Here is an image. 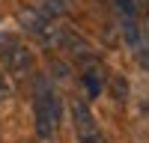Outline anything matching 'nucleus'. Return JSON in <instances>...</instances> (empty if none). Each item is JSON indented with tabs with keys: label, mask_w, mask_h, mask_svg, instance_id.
Masks as SVG:
<instances>
[{
	"label": "nucleus",
	"mask_w": 149,
	"mask_h": 143,
	"mask_svg": "<svg viewBox=\"0 0 149 143\" xmlns=\"http://www.w3.org/2000/svg\"><path fill=\"white\" fill-rule=\"evenodd\" d=\"M86 90H90V95H98V81L93 75H86Z\"/></svg>",
	"instance_id": "nucleus-4"
},
{
	"label": "nucleus",
	"mask_w": 149,
	"mask_h": 143,
	"mask_svg": "<svg viewBox=\"0 0 149 143\" xmlns=\"http://www.w3.org/2000/svg\"><path fill=\"white\" fill-rule=\"evenodd\" d=\"M72 119H74V131H78L81 143H104L98 122L93 119V110L86 107V101H72Z\"/></svg>",
	"instance_id": "nucleus-2"
},
{
	"label": "nucleus",
	"mask_w": 149,
	"mask_h": 143,
	"mask_svg": "<svg viewBox=\"0 0 149 143\" xmlns=\"http://www.w3.org/2000/svg\"><path fill=\"white\" fill-rule=\"evenodd\" d=\"M3 57H6V66L15 72V75H27V72L33 69V54L27 51V45L9 42V45L3 48Z\"/></svg>",
	"instance_id": "nucleus-3"
},
{
	"label": "nucleus",
	"mask_w": 149,
	"mask_h": 143,
	"mask_svg": "<svg viewBox=\"0 0 149 143\" xmlns=\"http://www.w3.org/2000/svg\"><path fill=\"white\" fill-rule=\"evenodd\" d=\"M36 128H39L42 140H48L57 128V101L45 81L36 83Z\"/></svg>",
	"instance_id": "nucleus-1"
},
{
	"label": "nucleus",
	"mask_w": 149,
	"mask_h": 143,
	"mask_svg": "<svg viewBox=\"0 0 149 143\" xmlns=\"http://www.w3.org/2000/svg\"><path fill=\"white\" fill-rule=\"evenodd\" d=\"M6 95H9V83L3 81V75H0V99H6Z\"/></svg>",
	"instance_id": "nucleus-5"
}]
</instances>
